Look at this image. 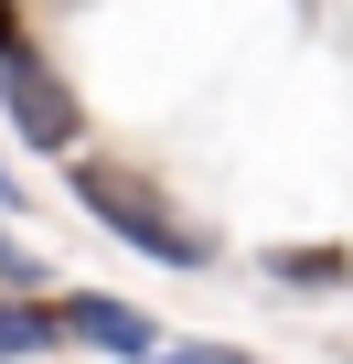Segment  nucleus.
<instances>
[{
  "mask_svg": "<svg viewBox=\"0 0 353 364\" xmlns=\"http://www.w3.org/2000/svg\"><path fill=\"white\" fill-rule=\"evenodd\" d=\"M268 279H278V289H342L353 257H342V247H268Z\"/></svg>",
  "mask_w": 353,
  "mask_h": 364,
  "instance_id": "5",
  "label": "nucleus"
},
{
  "mask_svg": "<svg viewBox=\"0 0 353 364\" xmlns=\"http://www.w3.org/2000/svg\"><path fill=\"white\" fill-rule=\"evenodd\" d=\"M75 193H86V215H97L107 236H129V247L161 257V268H204V257H214L204 225H183L150 182H129V171H107V161H75Z\"/></svg>",
  "mask_w": 353,
  "mask_h": 364,
  "instance_id": "1",
  "label": "nucleus"
},
{
  "mask_svg": "<svg viewBox=\"0 0 353 364\" xmlns=\"http://www.w3.org/2000/svg\"><path fill=\"white\" fill-rule=\"evenodd\" d=\"M0 289H43V257H33L11 225H0Z\"/></svg>",
  "mask_w": 353,
  "mask_h": 364,
  "instance_id": "6",
  "label": "nucleus"
},
{
  "mask_svg": "<svg viewBox=\"0 0 353 364\" xmlns=\"http://www.w3.org/2000/svg\"><path fill=\"white\" fill-rule=\"evenodd\" d=\"M65 311V343H86V353H161V332L129 311V300H97V289H65L54 300Z\"/></svg>",
  "mask_w": 353,
  "mask_h": 364,
  "instance_id": "3",
  "label": "nucleus"
},
{
  "mask_svg": "<svg viewBox=\"0 0 353 364\" xmlns=\"http://www.w3.org/2000/svg\"><path fill=\"white\" fill-rule=\"evenodd\" d=\"M11 54H33V43H22V11L0 0V65H11Z\"/></svg>",
  "mask_w": 353,
  "mask_h": 364,
  "instance_id": "7",
  "label": "nucleus"
},
{
  "mask_svg": "<svg viewBox=\"0 0 353 364\" xmlns=\"http://www.w3.org/2000/svg\"><path fill=\"white\" fill-rule=\"evenodd\" d=\"M0 204H11V161H0Z\"/></svg>",
  "mask_w": 353,
  "mask_h": 364,
  "instance_id": "8",
  "label": "nucleus"
},
{
  "mask_svg": "<svg viewBox=\"0 0 353 364\" xmlns=\"http://www.w3.org/2000/svg\"><path fill=\"white\" fill-rule=\"evenodd\" d=\"M65 311H33V289H0V353H54Z\"/></svg>",
  "mask_w": 353,
  "mask_h": 364,
  "instance_id": "4",
  "label": "nucleus"
},
{
  "mask_svg": "<svg viewBox=\"0 0 353 364\" xmlns=\"http://www.w3.org/2000/svg\"><path fill=\"white\" fill-rule=\"evenodd\" d=\"M0 118L22 129V150H75L86 139V107H75V86L43 54H11V65H0Z\"/></svg>",
  "mask_w": 353,
  "mask_h": 364,
  "instance_id": "2",
  "label": "nucleus"
}]
</instances>
